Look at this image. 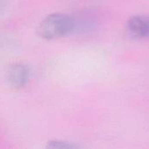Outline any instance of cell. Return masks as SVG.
Returning <instances> with one entry per match:
<instances>
[{"label":"cell","mask_w":149,"mask_h":149,"mask_svg":"<svg viewBox=\"0 0 149 149\" xmlns=\"http://www.w3.org/2000/svg\"><path fill=\"white\" fill-rule=\"evenodd\" d=\"M77 31V18L65 13H52L38 25V35L45 40L64 38Z\"/></svg>","instance_id":"cell-1"},{"label":"cell","mask_w":149,"mask_h":149,"mask_svg":"<svg viewBox=\"0 0 149 149\" xmlns=\"http://www.w3.org/2000/svg\"><path fill=\"white\" fill-rule=\"evenodd\" d=\"M29 68L23 64H13L7 70V79L15 88L24 87L29 79Z\"/></svg>","instance_id":"cell-2"},{"label":"cell","mask_w":149,"mask_h":149,"mask_svg":"<svg viewBox=\"0 0 149 149\" xmlns=\"http://www.w3.org/2000/svg\"><path fill=\"white\" fill-rule=\"evenodd\" d=\"M128 32L135 38H149V16H134L127 21Z\"/></svg>","instance_id":"cell-3"},{"label":"cell","mask_w":149,"mask_h":149,"mask_svg":"<svg viewBox=\"0 0 149 149\" xmlns=\"http://www.w3.org/2000/svg\"><path fill=\"white\" fill-rule=\"evenodd\" d=\"M45 149H80L76 144L63 141H51L47 143Z\"/></svg>","instance_id":"cell-4"},{"label":"cell","mask_w":149,"mask_h":149,"mask_svg":"<svg viewBox=\"0 0 149 149\" xmlns=\"http://www.w3.org/2000/svg\"><path fill=\"white\" fill-rule=\"evenodd\" d=\"M1 5H2V3H1V1H0V8H1Z\"/></svg>","instance_id":"cell-5"}]
</instances>
